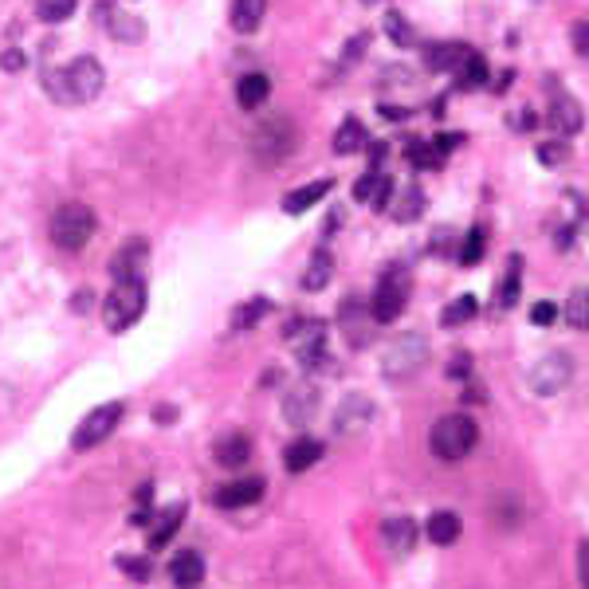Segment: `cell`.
<instances>
[{
  "instance_id": "35",
  "label": "cell",
  "mask_w": 589,
  "mask_h": 589,
  "mask_svg": "<svg viewBox=\"0 0 589 589\" xmlns=\"http://www.w3.org/2000/svg\"><path fill=\"white\" fill-rule=\"evenodd\" d=\"M385 32H389V40H393V44H401V48L417 44V32L409 28V20H405L401 12H389V16H385Z\"/></svg>"
},
{
  "instance_id": "4",
  "label": "cell",
  "mask_w": 589,
  "mask_h": 589,
  "mask_svg": "<svg viewBox=\"0 0 589 589\" xmlns=\"http://www.w3.org/2000/svg\"><path fill=\"white\" fill-rule=\"evenodd\" d=\"M95 236V213L87 205H63L52 216V244L59 252H83Z\"/></svg>"
},
{
  "instance_id": "11",
  "label": "cell",
  "mask_w": 589,
  "mask_h": 589,
  "mask_svg": "<svg viewBox=\"0 0 589 589\" xmlns=\"http://www.w3.org/2000/svg\"><path fill=\"white\" fill-rule=\"evenodd\" d=\"M264 491H268V483L260 480V476H248V480L224 483L213 499H216V507H224V511H240V507L260 503V499H264Z\"/></svg>"
},
{
  "instance_id": "33",
  "label": "cell",
  "mask_w": 589,
  "mask_h": 589,
  "mask_svg": "<svg viewBox=\"0 0 589 589\" xmlns=\"http://www.w3.org/2000/svg\"><path fill=\"white\" fill-rule=\"evenodd\" d=\"M71 12H75V0H36V16L44 24H63L71 20Z\"/></svg>"
},
{
  "instance_id": "52",
  "label": "cell",
  "mask_w": 589,
  "mask_h": 589,
  "mask_svg": "<svg viewBox=\"0 0 589 589\" xmlns=\"http://www.w3.org/2000/svg\"><path fill=\"white\" fill-rule=\"evenodd\" d=\"M366 4H377V0H366Z\"/></svg>"
},
{
  "instance_id": "32",
  "label": "cell",
  "mask_w": 589,
  "mask_h": 589,
  "mask_svg": "<svg viewBox=\"0 0 589 589\" xmlns=\"http://www.w3.org/2000/svg\"><path fill=\"white\" fill-rule=\"evenodd\" d=\"M483 248H487V232H483L480 224L464 236V244H460V264L464 268H472V264H480L483 260Z\"/></svg>"
},
{
  "instance_id": "26",
  "label": "cell",
  "mask_w": 589,
  "mask_h": 589,
  "mask_svg": "<svg viewBox=\"0 0 589 589\" xmlns=\"http://www.w3.org/2000/svg\"><path fill=\"white\" fill-rule=\"evenodd\" d=\"M468 52V44H429L425 48V67L429 71H452Z\"/></svg>"
},
{
  "instance_id": "22",
  "label": "cell",
  "mask_w": 589,
  "mask_h": 589,
  "mask_svg": "<svg viewBox=\"0 0 589 589\" xmlns=\"http://www.w3.org/2000/svg\"><path fill=\"white\" fill-rule=\"evenodd\" d=\"M338 322H342V330H346V338L354 342V346H366V307H362V299H346L342 303V315H338Z\"/></svg>"
},
{
  "instance_id": "3",
  "label": "cell",
  "mask_w": 589,
  "mask_h": 589,
  "mask_svg": "<svg viewBox=\"0 0 589 589\" xmlns=\"http://www.w3.org/2000/svg\"><path fill=\"white\" fill-rule=\"evenodd\" d=\"M146 315V279H126V283H114L110 295L103 299V322H107L110 334H122L130 330L134 322Z\"/></svg>"
},
{
  "instance_id": "25",
  "label": "cell",
  "mask_w": 589,
  "mask_h": 589,
  "mask_svg": "<svg viewBox=\"0 0 589 589\" xmlns=\"http://www.w3.org/2000/svg\"><path fill=\"white\" fill-rule=\"evenodd\" d=\"M381 535H385V542L397 550V554H405V550H413L417 546V523L413 519H385V527H381Z\"/></svg>"
},
{
  "instance_id": "12",
  "label": "cell",
  "mask_w": 589,
  "mask_h": 589,
  "mask_svg": "<svg viewBox=\"0 0 589 589\" xmlns=\"http://www.w3.org/2000/svg\"><path fill=\"white\" fill-rule=\"evenodd\" d=\"M550 126L562 130V134H578L582 130V107L558 83H550Z\"/></svg>"
},
{
  "instance_id": "10",
  "label": "cell",
  "mask_w": 589,
  "mask_h": 589,
  "mask_svg": "<svg viewBox=\"0 0 589 589\" xmlns=\"http://www.w3.org/2000/svg\"><path fill=\"white\" fill-rule=\"evenodd\" d=\"M146 260H150V244L138 236V240H126L118 248V256L110 260V275L114 283H126V279H142L146 275Z\"/></svg>"
},
{
  "instance_id": "51",
  "label": "cell",
  "mask_w": 589,
  "mask_h": 589,
  "mask_svg": "<svg viewBox=\"0 0 589 589\" xmlns=\"http://www.w3.org/2000/svg\"><path fill=\"white\" fill-rule=\"evenodd\" d=\"M511 79H515V75H511V71H503V75H499V83H495V91H507V87H511Z\"/></svg>"
},
{
  "instance_id": "21",
  "label": "cell",
  "mask_w": 589,
  "mask_h": 589,
  "mask_svg": "<svg viewBox=\"0 0 589 589\" xmlns=\"http://www.w3.org/2000/svg\"><path fill=\"white\" fill-rule=\"evenodd\" d=\"M264 12H268V0H232V28L240 36H252L264 24Z\"/></svg>"
},
{
  "instance_id": "19",
  "label": "cell",
  "mask_w": 589,
  "mask_h": 589,
  "mask_svg": "<svg viewBox=\"0 0 589 589\" xmlns=\"http://www.w3.org/2000/svg\"><path fill=\"white\" fill-rule=\"evenodd\" d=\"M452 75H456V87L460 91H480L483 83H487V63H483L480 52H464V59L452 67Z\"/></svg>"
},
{
  "instance_id": "37",
  "label": "cell",
  "mask_w": 589,
  "mask_h": 589,
  "mask_svg": "<svg viewBox=\"0 0 589 589\" xmlns=\"http://www.w3.org/2000/svg\"><path fill=\"white\" fill-rule=\"evenodd\" d=\"M381 181H385V173H381V169L362 173V177H358V185H354V201H374L377 189H381Z\"/></svg>"
},
{
  "instance_id": "47",
  "label": "cell",
  "mask_w": 589,
  "mask_h": 589,
  "mask_svg": "<svg viewBox=\"0 0 589 589\" xmlns=\"http://www.w3.org/2000/svg\"><path fill=\"white\" fill-rule=\"evenodd\" d=\"M448 377H456V381H464V377H468V354L452 358V366H448Z\"/></svg>"
},
{
  "instance_id": "2",
  "label": "cell",
  "mask_w": 589,
  "mask_h": 589,
  "mask_svg": "<svg viewBox=\"0 0 589 589\" xmlns=\"http://www.w3.org/2000/svg\"><path fill=\"white\" fill-rule=\"evenodd\" d=\"M476 440H480V429H476V421H472L468 413H448V417H440V421L432 425L429 448H432V456L456 464V460H464V456L476 448Z\"/></svg>"
},
{
  "instance_id": "38",
  "label": "cell",
  "mask_w": 589,
  "mask_h": 589,
  "mask_svg": "<svg viewBox=\"0 0 589 589\" xmlns=\"http://www.w3.org/2000/svg\"><path fill=\"white\" fill-rule=\"evenodd\" d=\"M118 566H122L130 578H138V582H150V574H154L146 558H126V554H122V558H118Z\"/></svg>"
},
{
  "instance_id": "27",
  "label": "cell",
  "mask_w": 589,
  "mask_h": 589,
  "mask_svg": "<svg viewBox=\"0 0 589 589\" xmlns=\"http://www.w3.org/2000/svg\"><path fill=\"white\" fill-rule=\"evenodd\" d=\"M181 519H185V503H169V511L158 519V527H154V535H150V550H161L169 538L177 535V527H181Z\"/></svg>"
},
{
  "instance_id": "48",
  "label": "cell",
  "mask_w": 589,
  "mask_h": 589,
  "mask_svg": "<svg viewBox=\"0 0 589 589\" xmlns=\"http://www.w3.org/2000/svg\"><path fill=\"white\" fill-rule=\"evenodd\" d=\"M381 118H389V122H405V118H409V110L405 107H381Z\"/></svg>"
},
{
  "instance_id": "46",
  "label": "cell",
  "mask_w": 589,
  "mask_h": 589,
  "mask_svg": "<svg viewBox=\"0 0 589 589\" xmlns=\"http://www.w3.org/2000/svg\"><path fill=\"white\" fill-rule=\"evenodd\" d=\"M0 67H4V71H20V67H24V52L8 48V52L0 55Z\"/></svg>"
},
{
  "instance_id": "30",
  "label": "cell",
  "mask_w": 589,
  "mask_h": 589,
  "mask_svg": "<svg viewBox=\"0 0 589 589\" xmlns=\"http://www.w3.org/2000/svg\"><path fill=\"white\" fill-rule=\"evenodd\" d=\"M330 271H334V260H330V252H315L311 268H307V275H303V287H307V291H322V287L330 283Z\"/></svg>"
},
{
  "instance_id": "28",
  "label": "cell",
  "mask_w": 589,
  "mask_h": 589,
  "mask_svg": "<svg viewBox=\"0 0 589 589\" xmlns=\"http://www.w3.org/2000/svg\"><path fill=\"white\" fill-rule=\"evenodd\" d=\"M268 311H271V299H264V295H260V299H248L244 307H236V315H232V330H252V326L264 319Z\"/></svg>"
},
{
  "instance_id": "45",
  "label": "cell",
  "mask_w": 589,
  "mask_h": 589,
  "mask_svg": "<svg viewBox=\"0 0 589 589\" xmlns=\"http://www.w3.org/2000/svg\"><path fill=\"white\" fill-rule=\"evenodd\" d=\"M578 582H582V589H589V542L578 546Z\"/></svg>"
},
{
  "instance_id": "44",
  "label": "cell",
  "mask_w": 589,
  "mask_h": 589,
  "mask_svg": "<svg viewBox=\"0 0 589 589\" xmlns=\"http://www.w3.org/2000/svg\"><path fill=\"white\" fill-rule=\"evenodd\" d=\"M574 52L589 55V20H578V24H574Z\"/></svg>"
},
{
  "instance_id": "42",
  "label": "cell",
  "mask_w": 589,
  "mask_h": 589,
  "mask_svg": "<svg viewBox=\"0 0 589 589\" xmlns=\"http://www.w3.org/2000/svg\"><path fill=\"white\" fill-rule=\"evenodd\" d=\"M554 319H558V307H554V303H535V307H531V322H535V326H550Z\"/></svg>"
},
{
  "instance_id": "1",
  "label": "cell",
  "mask_w": 589,
  "mask_h": 589,
  "mask_svg": "<svg viewBox=\"0 0 589 589\" xmlns=\"http://www.w3.org/2000/svg\"><path fill=\"white\" fill-rule=\"evenodd\" d=\"M103 83H107V71L99 59L91 55H79L71 59L67 67H55L44 75V91L52 95L55 103L63 107H83V103H95L103 95Z\"/></svg>"
},
{
  "instance_id": "36",
  "label": "cell",
  "mask_w": 589,
  "mask_h": 589,
  "mask_svg": "<svg viewBox=\"0 0 589 589\" xmlns=\"http://www.w3.org/2000/svg\"><path fill=\"white\" fill-rule=\"evenodd\" d=\"M405 158L413 161L417 169H440V161H444L432 150V142H409V146H405Z\"/></svg>"
},
{
  "instance_id": "6",
  "label": "cell",
  "mask_w": 589,
  "mask_h": 589,
  "mask_svg": "<svg viewBox=\"0 0 589 589\" xmlns=\"http://www.w3.org/2000/svg\"><path fill=\"white\" fill-rule=\"evenodd\" d=\"M291 150H295V126L287 118H268V122L256 126V134H252V154H256V161L275 165V161L287 158Z\"/></svg>"
},
{
  "instance_id": "20",
  "label": "cell",
  "mask_w": 589,
  "mask_h": 589,
  "mask_svg": "<svg viewBox=\"0 0 589 589\" xmlns=\"http://www.w3.org/2000/svg\"><path fill=\"white\" fill-rule=\"evenodd\" d=\"M213 456L224 464V468H240V464H248V456H252V440L244 436V432H232V436H220L213 448Z\"/></svg>"
},
{
  "instance_id": "18",
  "label": "cell",
  "mask_w": 589,
  "mask_h": 589,
  "mask_svg": "<svg viewBox=\"0 0 589 589\" xmlns=\"http://www.w3.org/2000/svg\"><path fill=\"white\" fill-rule=\"evenodd\" d=\"M271 95V79L268 75H260V71H252V75H244L240 83H236V103L244 110H260L268 103Z\"/></svg>"
},
{
  "instance_id": "43",
  "label": "cell",
  "mask_w": 589,
  "mask_h": 589,
  "mask_svg": "<svg viewBox=\"0 0 589 589\" xmlns=\"http://www.w3.org/2000/svg\"><path fill=\"white\" fill-rule=\"evenodd\" d=\"M456 146H464V134H440V138L432 142V150H436L440 158H444V154H452Z\"/></svg>"
},
{
  "instance_id": "39",
  "label": "cell",
  "mask_w": 589,
  "mask_h": 589,
  "mask_svg": "<svg viewBox=\"0 0 589 589\" xmlns=\"http://www.w3.org/2000/svg\"><path fill=\"white\" fill-rule=\"evenodd\" d=\"M566 154H570V150H566L562 142H546V146H538V161H542V165H562Z\"/></svg>"
},
{
  "instance_id": "16",
  "label": "cell",
  "mask_w": 589,
  "mask_h": 589,
  "mask_svg": "<svg viewBox=\"0 0 589 589\" xmlns=\"http://www.w3.org/2000/svg\"><path fill=\"white\" fill-rule=\"evenodd\" d=\"M330 189H334V181H330V177L311 181V185H303V189H291V193L283 197V213H287V216H303L307 209H315V205H319Z\"/></svg>"
},
{
  "instance_id": "23",
  "label": "cell",
  "mask_w": 589,
  "mask_h": 589,
  "mask_svg": "<svg viewBox=\"0 0 589 589\" xmlns=\"http://www.w3.org/2000/svg\"><path fill=\"white\" fill-rule=\"evenodd\" d=\"M425 535H429V542H436V546H452V542L460 538V515H452V511H432L429 523H425Z\"/></svg>"
},
{
  "instance_id": "40",
  "label": "cell",
  "mask_w": 589,
  "mask_h": 589,
  "mask_svg": "<svg viewBox=\"0 0 589 589\" xmlns=\"http://www.w3.org/2000/svg\"><path fill=\"white\" fill-rule=\"evenodd\" d=\"M370 48V32H358L350 44H346V55H342V63H354V59H362V52Z\"/></svg>"
},
{
  "instance_id": "9",
  "label": "cell",
  "mask_w": 589,
  "mask_h": 589,
  "mask_svg": "<svg viewBox=\"0 0 589 589\" xmlns=\"http://www.w3.org/2000/svg\"><path fill=\"white\" fill-rule=\"evenodd\" d=\"M95 20L107 28L114 40H122V44H134V40H142V36H146V24H142L138 16L118 12L110 0H99V4H95Z\"/></svg>"
},
{
  "instance_id": "17",
  "label": "cell",
  "mask_w": 589,
  "mask_h": 589,
  "mask_svg": "<svg viewBox=\"0 0 589 589\" xmlns=\"http://www.w3.org/2000/svg\"><path fill=\"white\" fill-rule=\"evenodd\" d=\"M370 146V134H366V126L358 122V118H346L338 130H334V154L338 158H350V154H358V150H366Z\"/></svg>"
},
{
  "instance_id": "50",
  "label": "cell",
  "mask_w": 589,
  "mask_h": 589,
  "mask_svg": "<svg viewBox=\"0 0 589 589\" xmlns=\"http://www.w3.org/2000/svg\"><path fill=\"white\" fill-rule=\"evenodd\" d=\"M71 307H75V311H87V307H91V295H87V291H83V295H75V303H71Z\"/></svg>"
},
{
  "instance_id": "41",
  "label": "cell",
  "mask_w": 589,
  "mask_h": 589,
  "mask_svg": "<svg viewBox=\"0 0 589 589\" xmlns=\"http://www.w3.org/2000/svg\"><path fill=\"white\" fill-rule=\"evenodd\" d=\"M570 322H574V326H589V295H574V303H570Z\"/></svg>"
},
{
  "instance_id": "13",
  "label": "cell",
  "mask_w": 589,
  "mask_h": 589,
  "mask_svg": "<svg viewBox=\"0 0 589 589\" xmlns=\"http://www.w3.org/2000/svg\"><path fill=\"white\" fill-rule=\"evenodd\" d=\"M322 452H326V444L315 440V436H299V440H291L287 444V452H283V468L287 472H307V468H315L322 460Z\"/></svg>"
},
{
  "instance_id": "49",
  "label": "cell",
  "mask_w": 589,
  "mask_h": 589,
  "mask_svg": "<svg viewBox=\"0 0 589 589\" xmlns=\"http://www.w3.org/2000/svg\"><path fill=\"white\" fill-rule=\"evenodd\" d=\"M535 110H523V114H519V118H515V126H519V130H535Z\"/></svg>"
},
{
  "instance_id": "5",
  "label": "cell",
  "mask_w": 589,
  "mask_h": 589,
  "mask_svg": "<svg viewBox=\"0 0 589 589\" xmlns=\"http://www.w3.org/2000/svg\"><path fill=\"white\" fill-rule=\"evenodd\" d=\"M409 303V275L405 268H389L377 283L374 299H370V319L374 322H393Z\"/></svg>"
},
{
  "instance_id": "8",
  "label": "cell",
  "mask_w": 589,
  "mask_h": 589,
  "mask_svg": "<svg viewBox=\"0 0 589 589\" xmlns=\"http://www.w3.org/2000/svg\"><path fill=\"white\" fill-rule=\"evenodd\" d=\"M425 354H429L425 338H421V334H405L401 342H393V346H389V354H385V374L389 377L413 374V370L425 362Z\"/></svg>"
},
{
  "instance_id": "29",
  "label": "cell",
  "mask_w": 589,
  "mask_h": 589,
  "mask_svg": "<svg viewBox=\"0 0 589 589\" xmlns=\"http://www.w3.org/2000/svg\"><path fill=\"white\" fill-rule=\"evenodd\" d=\"M425 209V193L417 189V185H409L405 193H401V201L393 205V220H401V224H409V220H417Z\"/></svg>"
},
{
  "instance_id": "14",
  "label": "cell",
  "mask_w": 589,
  "mask_h": 589,
  "mask_svg": "<svg viewBox=\"0 0 589 589\" xmlns=\"http://www.w3.org/2000/svg\"><path fill=\"white\" fill-rule=\"evenodd\" d=\"M169 578H173V586L177 589H197L205 582V558L197 554V550H181V554H173V562H169Z\"/></svg>"
},
{
  "instance_id": "7",
  "label": "cell",
  "mask_w": 589,
  "mask_h": 589,
  "mask_svg": "<svg viewBox=\"0 0 589 589\" xmlns=\"http://www.w3.org/2000/svg\"><path fill=\"white\" fill-rule=\"evenodd\" d=\"M118 421H122V405H118V401H110V405H99V409H91V413L83 417V425L75 429L71 444H75L79 452H87V448L103 444L110 432H114V425H118Z\"/></svg>"
},
{
  "instance_id": "24",
  "label": "cell",
  "mask_w": 589,
  "mask_h": 589,
  "mask_svg": "<svg viewBox=\"0 0 589 589\" xmlns=\"http://www.w3.org/2000/svg\"><path fill=\"white\" fill-rule=\"evenodd\" d=\"M315 405H319V393H315V385H299V389L287 397V421H291V425H303V421H311V417H315Z\"/></svg>"
},
{
  "instance_id": "31",
  "label": "cell",
  "mask_w": 589,
  "mask_h": 589,
  "mask_svg": "<svg viewBox=\"0 0 589 589\" xmlns=\"http://www.w3.org/2000/svg\"><path fill=\"white\" fill-rule=\"evenodd\" d=\"M519 275H523V260L519 256H511V264H507V279H503V287H499V307L507 311V307H515V299H519Z\"/></svg>"
},
{
  "instance_id": "15",
  "label": "cell",
  "mask_w": 589,
  "mask_h": 589,
  "mask_svg": "<svg viewBox=\"0 0 589 589\" xmlns=\"http://www.w3.org/2000/svg\"><path fill=\"white\" fill-rule=\"evenodd\" d=\"M566 381H570V358H566V354L542 358V366H538L535 377H531V385H535L538 393H558Z\"/></svg>"
},
{
  "instance_id": "34",
  "label": "cell",
  "mask_w": 589,
  "mask_h": 589,
  "mask_svg": "<svg viewBox=\"0 0 589 589\" xmlns=\"http://www.w3.org/2000/svg\"><path fill=\"white\" fill-rule=\"evenodd\" d=\"M472 315H476V295H460L456 303L444 307L440 322H444V326H460V322H468Z\"/></svg>"
}]
</instances>
